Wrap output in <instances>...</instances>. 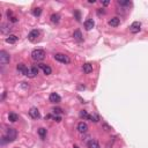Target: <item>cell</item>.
<instances>
[{
	"label": "cell",
	"instance_id": "cell-17",
	"mask_svg": "<svg viewBox=\"0 0 148 148\" xmlns=\"http://www.w3.org/2000/svg\"><path fill=\"white\" fill-rule=\"evenodd\" d=\"M17 39H19V37L16 35H9V36L6 38V42L9 43V44H14V43L17 42Z\"/></svg>",
	"mask_w": 148,
	"mask_h": 148
},
{
	"label": "cell",
	"instance_id": "cell-1",
	"mask_svg": "<svg viewBox=\"0 0 148 148\" xmlns=\"http://www.w3.org/2000/svg\"><path fill=\"white\" fill-rule=\"evenodd\" d=\"M5 138L8 140V142H13L15 141L17 138V131L15 128H12V127H8L6 130V133H5Z\"/></svg>",
	"mask_w": 148,
	"mask_h": 148
},
{
	"label": "cell",
	"instance_id": "cell-32",
	"mask_svg": "<svg viewBox=\"0 0 148 148\" xmlns=\"http://www.w3.org/2000/svg\"><path fill=\"white\" fill-rule=\"evenodd\" d=\"M74 148H79V147H78V146H74Z\"/></svg>",
	"mask_w": 148,
	"mask_h": 148
},
{
	"label": "cell",
	"instance_id": "cell-6",
	"mask_svg": "<svg viewBox=\"0 0 148 148\" xmlns=\"http://www.w3.org/2000/svg\"><path fill=\"white\" fill-rule=\"evenodd\" d=\"M49 99H50L51 103H55V104L60 103V102H61L60 95H58L57 93H51V94H50V96H49Z\"/></svg>",
	"mask_w": 148,
	"mask_h": 148
},
{
	"label": "cell",
	"instance_id": "cell-7",
	"mask_svg": "<svg viewBox=\"0 0 148 148\" xmlns=\"http://www.w3.org/2000/svg\"><path fill=\"white\" fill-rule=\"evenodd\" d=\"M38 72H39V69H38V66H36V65H33L29 68V71H28V75L27 76L28 78H35L37 74H38Z\"/></svg>",
	"mask_w": 148,
	"mask_h": 148
},
{
	"label": "cell",
	"instance_id": "cell-13",
	"mask_svg": "<svg viewBox=\"0 0 148 148\" xmlns=\"http://www.w3.org/2000/svg\"><path fill=\"white\" fill-rule=\"evenodd\" d=\"M94 27H95V22H94L93 19H88V20H86V22H85L86 30H91Z\"/></svg>",
	"mask_w": 148,
	"mask_h": 148
},
{
	"label": "cell",
	"instance_id": "cell-2",
	"mask_svg": "<svg viewBox=\"0 0 148 148\" xmlns=\"http://www.w3.org/2000/svg\"><path fill=\"white\" fill-rule=\"evenodd\" d=\"M31 58H33L35 61H42V60H44V58H45L44 50H41V49L34 50L33 52H31Z\"/></svg>",
	"mask_w": 148,
	"mask_h": 148
},
{
	"label": "cell",
	"instance_id": "cell-8",
	"mask_svg": "<svg viewBox=\"0 0 148 148\" xmlns=\"http://www.w3.org/2000/svg\"><path fill=\"white\" fill-rule=\"evenodd\" d=\"M29 115H30V117L34 118V119H39V118H41V114H39L37 108H31V109L29 110Z\"/></svg>",
	"mask_w": 148,
	"mask_h": 148
},
{
	"label": "cell",
	"instance_id": "cell-30",
	"mask_svg": "<svg viewBox=\"0 0 148 148\" xmlns=\"http://www.w3.org/2000/svg\"><path fill=\"white\" fill-rule=\"evenodd\" d=\"M109 4H110V1H103V2H102V5H103V6H108Z\"/></svg>",
	"mask_w": 148,
	"mask_h": 148
},
{
	"label": "cell",
	"instance_id": "cell-14",
	"mask_svg": "<svg viewBox=\"0 0 148 148\" xmlns=\"http://www.w3.org/2000/svg\"><path fill=\"white\" fill-rule=\"evenodd\" d=\"M108 23H109V26H111V27H118L120 25V19L119 17H112V19H110Z\"/></svg>",
	"mask_w": 148,
	"mask_h": 148
},
{
	"label": "cell",
	"instance_id": "cell-27",
	"mask_svg": "<svg viewBox=\"0 0 148 148\" xmlns=\"http://www.w3.org/2000/svg\"><path fill=\"white\" fill-rule=\"evenodd\" d=\"M7 17H8L9 19V20H10V19H12V17H14V16H13V13H12V10H7Z\"/></svg>",
	"mask_w": 148,
	"mask_h": 148
},
{
	"label": "cell",
	"instance_id": "cell-11",
	"mask_svg": "<svg viewBox=\"0 0 148 148\" xmlns=\"http://www.w3.org/2000/svg\"><path fill=\"white\" fill-rule=\"evenodd\" d=\"M16 68H17V71L20 72L21 74L26 75V76H27V75H28V71H29V68H28V67H27L26 65H25V64H22V63H21V64H19V65L16 66Z\"/></svg>",
	"mask_w": 148,
	"mask_h": 148
},
{
	"label": "cell",
	"instance_id": "cell-29",
	"mask_svg": "<svg viewBox=\"0 0 148 148\" xmlns=\"http://www.w3.org/2000/svg\"><path fill=\"white\" fill-rule=\"evenodd\" d=\"M10 21H12V22H14V23H15V22H17V17H15V16H14V17H12V19H10Z\"/></svg>",
	"mask_w": 148,
	"mask_h": 148
},
{
	"label": "cell",
	"instance_id": "cell-31",
	"mask_svg": "<svg viewBox=\"0 0 148 148\" xmlns=\"http://www.w3.org/2000/svg\"><path fill=\"white\" fill-rule=\"evenodd\" d=\"M60 119H61L60 117H55V120H56V122H60Z\"/></svg>",
	"mask_w": 148,
	"mask_h": 148
},
{
	"label": "cell",
	"instance_id": "cell-20",
	"mask_svg": "<svg viewBox=\"0 0 148 148\" xmlns=\"http://www.w3.org/2000/svg\"><path fill=\"white\" fill-rule=\"evenodd\" d=\"M0 30H1L2 34H6L7 31H10V27L8 25H6V23H2L1 25V28H0Z\"/></svg>",
	"mask_w": 148,
	"mask_h": 148
},
{
	"label": "cell",
	"instance_id": "cell-21",
	"mask_svg": "<svg viewBox=\"0 0 148 148\" xmlns=\"http://www.w3.org/2000/svg\"><path fill=\"white\" fill-rule=\"evenodd\" d=\"M51 21H52L53 23H58L59 21H60V16H59V14H53L52 16H51Z\"/></svg>",
	"mask_w": 148,
	"mask_h": 148
},
{
	"label": "cell",
	"instance_id": "cell-3",
	"mask_svg": "<svg viewBox=\"0 0 148 148\" xmlns=\"http://www.w3.org/2000/svg\"><path fill=\"white\" fill-rule=\"evenodd\" d=\"M55 59L57 61H59V63H61V64H69L71 63V58H69L68 56L64 55V53H56Z\"/></svg>",
	"mask_w": 148,
	"mask_h": 148
},
{
	"label": "cell",
	"instance_id": "cell-19",
	"mask_svg": "<svg viewBox=\"0 0 148 148\" xmlns=\"http://www.w3.org/2000/svg\"><path fill=\"white\" fill-rule=\"evenodd\" d=\"M8 120L12 123H15L16 120H19V116L15 112H9L8 114Z\"/></svg>",
	"mask_w": 148,
	"mask_h": 148
},
{
	"label": "cell",
	"instance_id": "cell-12",
	"mask_svg": "<svg viewBox=\"0 0 148 148\" xmlns=\"http://www.w3.org/2000/svg\"><path fill=\"white\" fill-rule=\"evenodd\" d=\"M76 128H78V131H79L80 133H86V132L88 131V125L85 122H80L79 124H78Z\"/></svg>",
	"mask_w": 148,
	"mask_h": 148
},
{
	"label": "cell",
	"instance_id": "cell-16",
	"mask_svg": "<svg viewBox=\"0 0 148 148\" xmlns=\"http://www.w3.org/2000/svg\"><path fill=\"white\" fill-rule=\"evenodd\" d=\"M88 148H101V146H99L97 140L91 139V140L88 141Z\"/></svg>",
	"mask_w": 148,
	"mask_h": 148
},
{
	"label": "cell",
	"instance_id": "cell-18",
	"mask_svg": "<svg viewBox=\"0 0 148 148\" xmlns=\"http://www.w3.org/2000/svg\"><path fill=\"white\" fill-rule=\"evenodd\" d=\"M73 37H74V39H76L78 42H82L83 41L82 34H81V31H80V30H75L73 33Z\"/></svg>",
	"mask_w": 148,
	"mask_h": 148
},
{
	"label": "cell",
	"instance_id": "cell-28",
	"mask_svg": "<svg viewBox=\"0 0 148 148\" xmlns=\"http://www.w3.org/2000/svg\"><path fill=\"white\" fill-rule=\"evenodd\" d=\"M75 16H76V20H78V21H80V13L78 12V10L75 12Z\"/></svg>",
	"mask_w": 148,
	"mask_h": 148
},
{
	"label": "cell",
	"instance_id": "cell-24",
	"mask_svg": "<svg viewBox=\"0 0 148 148\" xmlns=\"http://www.w3.org/2000/svg\"><path fill=\"white\" fill-rule=\"evenodd\" d=\"M41 13H42V9L39 8V7L34 8V10H33V14L35 15V16H39V15H41Z\"/></svg>",
	"mask_w": 148,
	"mask_h": 148
},
{
	"label": "cell",
	"instance_id": "cell-15",
	"mask_svg": "<svg viewBox=\"0 0 148 148\" xmlns=\"http://www.w3.org/2000/svg\"><path fill=\"white\" fill-rule=\"evenodd\" d=\"M82 69H83V72L85 73H87V74H89L93 72V65L89 63H86V64H83V66H82Z\"/></svg>",
	"mask_w": 148,
	"mask_h": 148
},
{
	"label": "cell",
	"instance_id": "cell-26",
	"mask_svg": "<svg viewBox=\"0 0 148 148\" xmlns=\"http://www.w3.org/2000/svg\"><path fill=\"white\" fill-rule=\"evenodd\" d=\"M53 112H55L56 115H59V114H61V109L60 108H53V110H52Z\"/></svg>",
	"mask_w": 148,
	"mask_h": 148
},
{
	"label": "cell",
	"instance_id": "cell-5",
	"mask_svg": "<svg viewBox=\"0 0 148 148\" xmlns=\"http://www.w3.org/2000/svg\"><path fill=\"white\" fill-rule=\"evenodd\" d=\"M140 29H141V23L139 21H135V22H133L130 26V31L132 34H138L140 31Z\"/></svg>",
	"mask_w": 148,
	"mask_h": 148
},
{
	"label": "cell",
	"instance_id": "cell-25",
	"mask_svg": "<svg viewBox=\"0 0 148 148\" xmlns=\"http://www.w3.org/2000/svg\"><path fill=\"white\" fill-rule=\"evenodd\" d=\"M80 117L86 118V119H89V115H88V112L86 111V110H82V111L80 112Z\"/></svg>",
	"mask_w": 148,
	"mask_h": 148
},
{
	"label": "cell",
	"instance_id": "cell-22",
	"mask_svg": "<svg viewBox=\"0 0 148 148\" xmlns=\"http://www.w3.org/2000/svg\"><path fill=\"white\" fill-rule=\"evenodd\" d=\"M38 135L41 137V138H44V137L46 135V130H45V128H43V127H41L38 130Z\"/></svg>",
	"mask_w": 148,
	"mask_h": 148
},
{
	"label": "cell",
	"instance_id": "cell-23",
	"mask_svg": "<svg viewBox=\"0 0 148 148\" xmlns=\"http://www.w3.org/2000/svg\"><path fill=\"white\" fill-rule=\"evenodd\" d=\"M131 1H123V0H118V5L120 6H131Z\"/></svg>",
	"mask_w": 148,
	"mask_h": 148
},
{
	"label": "cell",
	"instance_id": "cell-9",
	"mask_svg": "<svg viewBox=\"0 0 148 148\" xmlns=\"http://www.w3.org/2000/svg\"><path fill=\"white\" fill-rule=\"evenodd\" d=\"M38 36H39V30H36V29H34V30H31L30 33H29L28 39H29L30 42H35Z\"/></svg>",
	"mask_w": 148,
	"mask_h": 148
},
{
	"label": "cell",
	"instance_id": "cell-10",
	"mask_svg": "<svg viewBox=\"0 0 148 148\" xmlns=\"http://www.w3.org/2000/svg\"><path fill=\"white\" fill-rule=\"evenodd\" d=\"M38 67L42 68V71L44 72L45 75H50L52 73V68H51L49 65H46V64H38Z\"/></svg>",
	"mask_w": 148,
	"mask_h": 148
},
{
	"label": "cell",
	"instance_id": "cell-4",
	"mask_svg": "<svg viewBox=\"0 0 148 148\" xmlns=\"http://www.w3.org/2000/svg\"><path fill=\"white\" fill-rule=\"evenodd\" d=\"M10 61V56L8 52H6L5 50L0 51V64L1 65H6Z\"/></svg>",
	"mask_w": 148,
	"mask_h": 148
}]
</instances>
